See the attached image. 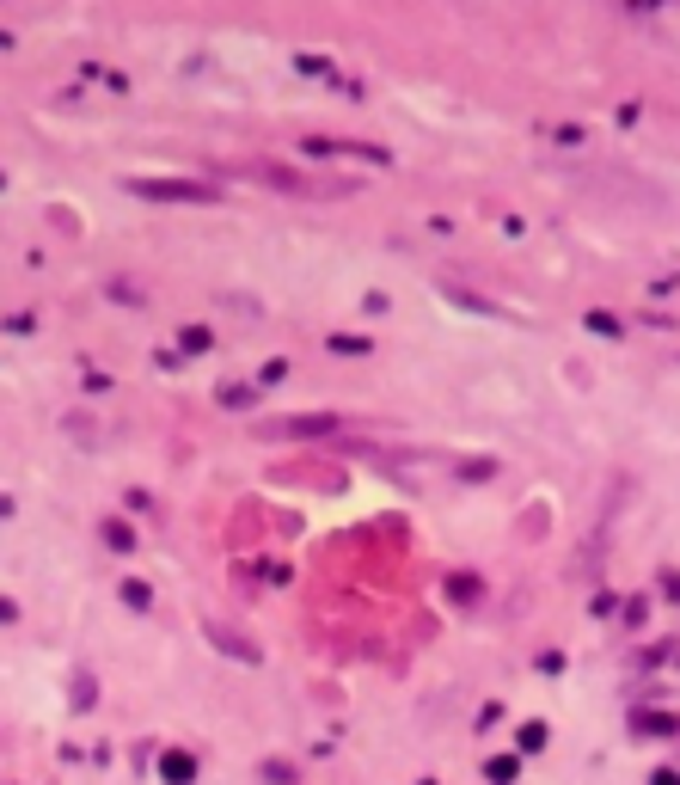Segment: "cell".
<instances>
[{
    "label": "cell",
    "instance_id": "7a4b0ae2",
    "mask_svg": "<svg viewBox=\"0 0 680 785\" xmlns=\"http://www.w3.org/2000/svg\"><path fill=\"white\" fill-rule=\"evenodd\" d=\"M515 767H521V754H497V761H484V780L509 785V780H515Z\"/></svg>",
    "mask_w": 680,
    "mask_h": 785
},
{
    "label": "cell",
    "instance_id": "5b68a950",
    "mask_svg": "<svg viewBox=\"0 0 680 785\" xmlns=\"http://www.w3.org/2000/svg\"><path fill=\"white\" fill-rule=\"evenodd\" d=\"M649 785H680V773H675V767H656V773H649Z\"/></svg>",
    "mask_w": 680,
    "mask_h": 785
},
{
    "label": "cell",
    "instance_id": "3957f363",
    "mask_svg": "<svg viewBox=\"0 0 680 785\" xmlns=\"http://www.w3.org/2000/svg\"><path fill=\"white\" fill-rule=\"evenodd\" d=\"M631 730H644V736H668V730H675V718H656V712H638V718H631Z\"/></svg>",
    "mask_w": 680,
    "mask_h": 785
},
{
    "label": "cell",
    "instance_id": "6da1fadb",
    "mask_svg": "<svg viewBox=\"0 0 680 785\" xmlns=\"http://www.w3.org/2000/svg\"><path fill=\"white\" fill-rule=\"evenodd\" d=\"M160 780H166V785H190V780H197V754H190V749H166V754H160Z\"/></svg>",
    "mask_w": 680,
    "mask_h": 785
},
{
    "label": "cell",
    "instance_id": "277c9868",
    "mask_svg": "<svg viewBox=\"0 0 680 785\" xmlns=\"http://www.w3.org/2000/svg\"><path fill=\"white\" fill-rule=\"evenodd\" d=\"M545 749V724H521V754H540Z\"/></svg>",
    "mask_w": 680,
    "mask_h": 785
},
{
    "label": "cell",
    "instance_id": "8992f818",
    "mask_svg": "<svg viewBox=\"0 0 680 785\" xmlns=\"http://www.w3.org/2000/svg\"><path fill=\"white\" fill-rule=\"evenodd\" d=\"M417 785H436V780H417Z\"/></svg>",
    "mask_w": 680,
    "mask_h": 785
}]
</instances>
